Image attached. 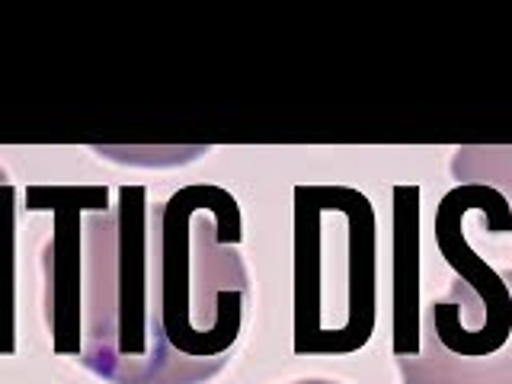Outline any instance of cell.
<instances>
[{
    "label": "cell",
    "instance_id": "1",
    "mask_svg": "<svg viewBox=\"0 0 512 384\" xmlns=\"http://www.w3.org/2000/svg\"><path fill=\"white\" fill-rule=\"evenodd\" d=\"M228 189L196 183L151 202L119 186L84 215L77 362L106 384H205L234 356L250 308Z\"/></svg>",
    "mask_w": 512,
    "mask_h": 384
},
{
    "label": "cell",
    "instance_id": "2",
    "mask_svg": "<svg viewBox=\"0 0 512 384\" xmlns=\"http://www.w3.org/2000/svg\"><path fill=\"white\" fill-rule=\"evenodd\" d=\"M295 324L298 356L365 349L378 320V224L352 186L295 189Z\"/></svg>",
    "mask_w": 512,
    "mask_h": 384
},
{
    "label": "cell",
    "instance_id": "3",
    "mask_svg": "<svg viewBox=\"0 0 512 384\" xmlns=\"http://www.w3.org/2000/svg\"><path fill=\"white\" fill-rule=\"evenodd\" d=\"M480 212L484 215V231L490 234H512V205L500 189L493 186H455L448 189L436 208V244L445 263L455 269V276L471 288L477 301L484 304V330L464 333L458 324V298L455 288H448V298L432 301V308L423 320V330L432 333L452 356L480 359L490 352L503 349L512 336V285L506 282V272L493 269L480 256L468 237H464V215Z\"/></svg>",
    "mask_w": 512,
    "mask_h": 384
},
{
    "label": "cell",
    "instance_id": "4",
    "mask_svg": "<svg viewBox=\"0 0 512 384\" xmlns=\"http://www.w3.org/2000/svg\"><path fill=\"white\" fill-rule=\"evenodd\" d=\"M29 208L55 215L45 250V320L58 356L80 352V279H84V215L109 208V189H42L32 186Z\"/></svg>",
    "mask_w": 512,
    "mask_h": 384
},
{
    "label": "cell",
    "instance_id": "5",
    "mask_svg": "<svg viewBox=\"0 0 512 384\" xmlns=\"http://www.w3.org/2000/svg\"><path fill=\"white\" fill-rule=\"evenodd\" d=\"M423 346L420 317V186L394 189V359Z\"/></svg>",
    "mask_w": 512,
    "mask_h": 384
},
{
    "label": "cell",
    "instance_id": "6",
    "mask_svg": "<svg viewBox=\"0 0 512 384\" xmlns=\"http://www.w3.org/2000/svg\"><path fill=\"white\" fill-rule=\"evenodd\" d=\"M394 362L400 384H512V336L490 356L464 359L442 349L436 336L423 330L420 352Z\"/></svg>",
    "mask_w": 512,
    "mask_h": 384
},
{
    "label": "cell",
    "instance_id": "7",
    "mask_svg": "<svg viewBox=\"0 0 512 384\" xmlns=\"http://www.w3.org/2000/svg\"><path fill=\"white\" fill-rule=\"evenodd\" d=\"M452 180L455 186H493L512 205V144H471L452 154Z\"/></svg>",
    "mask_w": 512,
    "mask_h": 384
},
{
    "label": "cell",
    "instance_id": "8",
    "mask_svg": "<svg viewBox=\"0 0 512 384\" xmlns=\"http://www.w3.org/2000/svg\"><path fill=\"white\" fill-rule=\"evenodd\" d=\"M13 234H16V189L0 167V356H10L13 343Z\"/></svg>",
    "mask_w": 512,
    "mask_h": 384
},
{
    "label": "cell",
    "instance_id": "9",
    "mask_svg": "<svg viewBox=\"0 0 512 384\" xmlns=\"http://www.w3.org/2000/svg\"><path fill=\"white\" fill-rule=\"evenodd\" d=\"M288 384H340V381H324V378H304V381H288Z\"/></svg>",
    "mask_w": 512,
    "mask_h": 384
}]
</instances>
